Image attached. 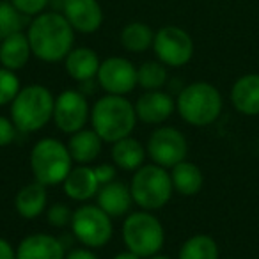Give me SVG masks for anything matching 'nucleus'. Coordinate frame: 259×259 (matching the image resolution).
Listing matches in <instances>:
<instances>
[{
  "label": "nucleus",
  "mask_w": 259,
  "mask_h": 259,
  "mask_svg": "<svg viewBox=\"0 0 259 259\" xmlns=\"http://www.w3.org/2000/svg\"><path fill=\"white\" fill-rule=\"evenodd\" d=\"M32 55L47 64L61 62L73 50L75 30L61 11H43L27 27Z\"/></svg>",
  "instance_id": "nucleus-1"
},
{
  "label": "nucleus",
  "mask_w": 259,
  "mask_h": 259,
  "mask_svg": "<svg viewBox=\"0 0 259 259\" xmlns=\"http://www.w3.org/2000/svg\"><path fill=\"white\" fill-rule=\"evenodd\" d=\"M91 128L103 142L114 144L134 134L137 126L135 105L126 96L103 94L91 107Z\"/></svg>",
  "instance_id": "nucleus-2"
},
{
  "label": "nucleus",
  "mask_w": 259,
  "mask_h": 259,
  "mask_svg": "<svg viewBox=\"0 0 259 259\" xmlns=\"http://www.w3.org/2000/svg\"><path fill=\"white\" fill-rule=\"evenodd\" d=\"M55 96L47 85L30 83L11 103V121L20 134H36L54 119Z\"/></svg>",
  "instance_id": "nucleus-3"
},
{
  "label": "nucleus",
  "mask_w": 259,
  "mask_h": 259,
  "mask_svg": "<svg viewBox=\"0 0 259 259\" xmlns=\"http://www.w3.org/2000/svg\"><path fill=\"white\" fill-rule=\"evenodd\" d=\"M224 100L220 91L209 82H192L181 87L176 96V112L187 124L204 128L220 117Z\"/></svg>",
  "instance_id": "nucleus-4"
},
{
  "label": "nucleus",
  "mask_w": 259,
  "mask_h": 259,
  "mask_svg": "<svg viewBox=\"0 0 259 259\" xmlns=\"http://www.w3.org/2000/svg\"><path fill=\"white\" fill-rule=\"evenodd\" d=\"M29 162L34 181L45 187L62 185L75 163L68 146L55 137L39 139L30 149Z\"/></svg>",
  "instance_id": "nucleus-5"
},
{
  "label": "nucleus",
  "mask_w": 259,
  "mask_h": 259,
  "mask_svg": "<svg viewBox=\"0 0 259 259\" xmlns=\"http://www.w3.org/2000/svg\"><path fill=\"white\" fill-rule=\"evenodd\" d=\"M121 238L126 250L134 252L139 257L148 259L162 252L165 245V229L153 211L139 209L128 213L122 220Z\"/></svg>",
  "instance_id": "nucleus-6"
},
{
  "label": "nucleus",
  "mask_w": 259,
  "mask_h": 259,
  "mask_svg": "<svg viewBox=\"0 0 259 259\" xmlns=\"http://www.w3.org/2000/svg\"><path fill=\"white\" fill-rule=\"evenodd\" d=\"M130 192L134 197V204H137L141 209L146 211L162 209L174 194L169 169L153 162L144 163L132 176Z\"/></svg>",
  "instance_id": "nucleus-7"
},
{
  "label": "nucleus",
  "mask_w": 259,
  "mask_h": 259,
  "mask_svg": "<svg viewBox=\"0 0 259 259\" xmlns=\"http://www.w3.org/2000/svg\"><path fill=\"white\" fill-rule=\"evenodd\" d=\"M71 234L80 245L89 248H103L114 236L112 219L98 204H80L73 209Z\"/></svg>",
  "instance_id": "nucleus-8"
},
{
  "label": "nucleus",
  "mask_w": 259,
  "mask_h": 259,
  "mask_svg": "<svg viewBox=\"0 0 259 259\" xmlns=\"http://www.w3.org/2000/svg\"><path fill=\"white\" fill-rule=\"evenodd\" d=\"M153 50L160 62L167 68H183L194 57V39L178 25H165L155 32Z\"/></svg>",
  "instance_id": "nucleus-9"
},
{
  "label": "nucleus",
  "mask_w": 259,
  "mask_h": 259,
  "mask_svg": "<svg viewBox=\"0 0 259 259\" xmlns=\"http://www.w3.org/2000/svg\"><path fill=\"white\" fill-rule=\"evenodd\" d=\"M146 151L153 163L165 169H172L180 162L187 160V137L174 126H160L149 135Z\"/></svg>",
  "instance_id": "nucleus-10"
},
{
  "label": "nucleus",
  "mask_w": 259,
  "mask_h": 259,
  "mask_svg": "<svg viewBox=\"0 0 259 259\" xmlns=\"http://www.w3.org/2000/svg\"><path fill=\"white\" fill-rule=\"evenodd\" d=\"M91 119V105L87 96L78 89H64L55 96L54 119L59 132L62 134H75L85 128Z\"/></svg>",
  "instance_id": "nucleus-11"
},
{
  "label": "nucleus",
  "mask_w": 259,
  "mask_h": 259,
  "mask_svg": "<svg viewBox=\"0 0 259 259\" xmlns=\"http://www.w3.org/2000/svg\"><path fill=\"white\" fill-rule=\"evenodd\" d=\"M98 87L105 94L126 96L134 93L137 83V66L126 57H107L101 61L96 75Z\"/></svg>",
  "instance_id": "nucleus-12"
},
{
  "label": "nucleus",
  "mask_w": 259,
  "mask_h": 259,
  "mask_svg": "<svg viewBox=\"0 0 259 259\" xmlns=\"http://www.w3.org/2000/svg\"><path fill=\"white\" fill-rule=\"evenodd\" d=\"M61 13L80 34H94L103 25V9L98 0H62Z\"/></svg>",
  "instance_id": "nucleus-13"
},
{
  "label": "nucleus",
  "mask_w": 259,
  "mask_h": 259,
  "mask_svg": "<svg viewBox=\"0 0 259 259\" xmlns=\"http://www.w3.org/2000/svg\"><path fill=\"white\" fill-rule=\"evenodd\" d=\"M137 119L144 124L160 126L176 112V98L165 91H144L135 101Z\"/></svg>",
  "instance_id": "nucleus-14"
},
{
  "label": "nucleus",
  "mask_w": 259,
  "mask_h": 259,
  "mask_svg": "<svg viewBox=\"0 0 259 259\" xmlns=\"http://www.w3.org/2000/svg\"><path fill=\"white\" fill-rule=\"evenodd\" d=\"M66 245L61 238L48 233H34L16 245V259H64Z\"/></svg>",
  "instance_id": "nucleus-15"
},
{
  "label": "nucleus",
  "mask_w": 259,
  "mask_h": 259,
  "mask_svg": "<svg viewBox=\"0 0 259 259\" xmlns=\"http://www.w3.org/2000/svg\"><path fill=\"white\" fill-rule=\"evenodd\" d=\"M100 181L94 174L93 165H73L66 180L62 181V192L75 202H87L96 197L100 190Z\"/></svg>",
  "instance_id": "nucleus-16"
},
{
  "label": "nucleus",
  "mask_w": 259,
  "mask_h": 259,
  "mask_svg": "<svg viewBox=\"0 0 259 259\" xmlns=\"http://www.w3.org/2000/svg\"><path fill=\"white\" fill-rule=\"evenodd\" d=\"M96 204L107 213L110 219H121L126 217L134 206V197L130 192V185L122 181H110L101 185L96 194Z\"/></svg>",
  "instance_id": "nucleus-17"
},
{
  "label": "nucleus",
  "mask_w": 259,
  "mask_h": 259,
  "mask_svg": "<svg viewBox=\"0 0 259 259\" xmlns=\"http://www.w3.org/2000/svg\"><path fill=\"white\" fill-rule=\"evenodd\" d=\"M229 98L236 112L248 117L259 115V73H247L234 80Z\"/></svg>",
  "instance_id": "nucleus-18"
},
{
  "label": "nucleus",
  "mask_w": 259,
  "mask_h": 259,
  "mask_svg": "<svg viewBox=\"0 0 259 259\" xmlns=\"http://www.w3.org/2000/svg\"><path fill=\"white\" fill-rule=\"evenodd\" d=\"M66 146L76 165H91L100 156L103 141L93 128H83L69 135Z\"/></svg>",
  "instance_id": "nucleus-19"
},
{
  "label": "nucleus",
  "mask_w": 259,
  "mask_h": 259,
  "mask_svg": "<svg viewBox=\"0 0 259 259\" xmlns=\"http://www.w3.org/2000/svg\"><path fill=\"white\" fill-rule=\"evenodd\" d=\"M64 69L73 80L76 82H85V80H94L100 69L101 59L98 54L89 47H76L66 55Z\"/></svg>",
  "instance_id": "nucleus-20"
},
{
  "label": "nucleus",
  "mask_w": 259,
  "mask_h": 259,
  "mask_svg": "<svg viewBox=\"0 0 259 259\" xmlns=\"http://www.w3.org/2000/svg\"><path fill=\"white\" fill-rule=\"evenodd\" d=\"M48 208V192L47 187L37 181L23 185L15 195V209L22 219L34 220L45 213Z\"/></svg>",
  "instance_id": "nucleus-21"
},
{
  "label": "nucleus",
  "mask_w": 259,
  "mask_h": 259,
  "mask_svg": "<svg viewBox=\"0 0 259 259\" xmlns=\"http://www.w3.org/2000/svg\"><path fill=\"white\" fill-rule=\"evenodd\" d=\"M30 57H32V48L27 32H16L0 39V66L11 71H20L29 64Z\"/></svg>",
  "instance_id": "nucleus-22"
},
{
  "label": "nucleus",
  "mask_w": 259,
  "mask_h": 259,
  "mask_svg": "<svg viewBox=\"0 0 259 259\" xmlns=\"http://www.w3.org/2000/svg\"><path fill=\"white\" fill-rule=\"evenodd\" d=\"M110 156L112 163L117 169L135 172V170L144 165L148 151H146V146L141 141H137L135 137L130 135V137H124L112 144Z\"/></svg>",
  "instance_id": "nucleus-23"
},
{
  "label": "nucleus",
  "mask_w": 259,
  "mask_h": 259,
  "mask_svg": "<svg viewBox=\"0 0 259 259\" xmlns=\"http://www.w3.org/2000/svg\"><path fill=\"white\" fill-rule=\"evenodd\" d=\"M170 181H172V188L176 194L192 197L202 190L204 174H202L201 167L188 162V160H183L170 169Z\"/></svg>",
  "instance_id": "nucleus-24"
},
{
  "label": "nucleus",
  "mask_w": 259,
  "mask_h": 259,
  "mask_svg": "<svg viewBox=\"0 0 259 259\" xmlns=\"http://www.w3.org/2000/svg\"><path fill=\"white\" fill-rule=\"evenodd\" d=\"M121 47L132 54H142V52L153 48L155 41V30L144 22H132L122 27L119 34Z\"/></svg>",
  "instance_id": "nucleus-25"
},
{
  "label": "nucleus",
  "mask_w": 259,
  "mask_h": 259,
  "mask_svg": "<svg viewBox=\"0 0 259 259\" xmlns=\"http://www.w3.org/2000/svg\"><path fill=\"white\" fill-rule=\"evenodd\" d=\"M178 259H220L219 243L209 234H194L183 241Z\"/></svg>",
  "instance_id": "nucleus-26"
},
{
  "label": "nucleus",
  "mask_w": 259,
  "mask_h": 259,
  "mask_svg": "<svg viewBox=\"0 0 259 259\" xmlns=\"http://www.w3.org/2000/svg\"><path fill=\"white\" fill-rule=\"evenodd\" d=\"M169 80V71L163 62L146 61L137 68V83L144 91H160Z\"/></svg>",
  "instance_id": "nucleus-27"
},
{
  "label": "nucleus",
  "mask_w": 259,
  "mask_h": 259,
  "mask_svg": "<svg viewBox=\"0 0 259 259\" xmlns=\"http://www.w3.org/2000/svg\"><path fill=\"white\" fill-rule=\"evenodd\" d=\"M27 25V16L22 15L11 2L0 0V39L16 32H23Z\"/></svg>",
  "instance_id": "nucleus-28"
},
{
  "label": "nucleus",
  "mask_w": 259,
  "mask_h": 259,
  "mask_svg": "<svg viewBox=\"0 0 259 259\" xmlns=\"http://www.w3.org/2000/svg\"><path fill=\"white\" fill-rule=\"evenodd\" d=\"M20 89H22V83L16 71L0 66V107L11 105L13 100L18 96Z\"/></svg>",
  "instance_id": "nucleus-29"
},
{
  "label": "nucleus",
  "mask_w": 259,
  "mask_h": 259,
  "mask_svg": "<svg viewBox=\"0 0 259 259\" xmlns=\"http://www.w3.org/2000/svg\"><path fill=\"white\" fill-rule=\"evenodd\" d=\"M73 209L64 202H55L47 208V222L55 229H64L71 224Z\"/></svg>",
  "instance_id": "nucleus-30"
},
{
  "label": "nucleus",
  "mask_w": 259,
  "mask_h": 259,
  "mask_svg": "<svg viewBox=\"0 0 259 259\" xmlns=\"http://www.w3.org/2000/svg\"><path fill=\"white\" fill-rule=\"evenodd\" d=\"M9 2L27 18H34V16L41 15L50 4V0H9Z\"/></svg>",
  "instance_id": "nucleus-31"
},
{
  "label": "nucleus",
  "mask_w": 259,
  "mask_h": 259,
  "mask_svg": "<svg viewBox=\"0 0 259 259\" xmlns=\"http://www.w3.org/2000/svg\"><path fill=\"white\" fill-rule=\"evenodd\" d=\"M18 130L13 124L11 119H8L6 115H0V148L13 144V141L16 139Z\"/></svg>",
  "instance_id": "nucleus-32"
},
{
  "label": "nucleus",
  "mask_w": 259,
  "mask_h": 259,
  "mask_svg": "<svg viewBox=\"0 0 259 259\" xmlns=\"http://www.w3.org/2000/svg\"><path fill=\"white\" fill-rule=\"evenodd\" d=\"M94 174H96L100 185H107L115 180V176H117V167H115L114 163H98V165H94Z\"/></svg>",
  "instance_id": "nucleus-33"
},
{
  "label": "nucleus",
  "mask_w": 259,
  "mask_h": 259,
  "mask_svg": "<svg viewBox=\"0 0 259 259\" xmlns=\"http://www.w3.org/2000/svg\"><path fill=\"white\" fill-rule=\"evenodd\" d=\"M64 259H100L98 254L94 252V248L89 247H75V248H69L66 252V257Z\"/></svg>",
  "instance_id": "nucleus-34"
},
{
  "label": "nucleus",
  "mask_w": 259,
  "mask_h": 259,
  "mask_svg": "<svg viewBox=\"0 0 259 259\" xmlns=\"http://www.w3.org/2000/svg\"><path fill=\"white\" fill-rule=\"evenodd\" d=\"M0 259H16V247H13L6 238H0Z\"/></svg>",
  "instance_id": "nucleus-35"
},
{
  "label": "nucleus",
  "mask_w": 259,
  "mask_h": 259,
  "mask_svg": "<svg viewBox=\"0 0 259 259\" xmlns=\"http://www.w3.org/2000/svg\"><path fill=\"white\" fill-rule=\"evenodd\" d=\"M96 85H98L96 78H94V80H85V82H80L78 91H80V93L85 94V96H89V94H93V93H94V89H96Z\"/></svg>",
  "instance_id": "nucleus-36"
},
{
  "label": "nucleus",
  "mask_w": 259,
  "mask_h": 259,
  "mask_svg": "<svg viewBox=\"0 0 259 259\" xmlns=\"http://www.w3.org/2000/svg\"><path fill=\"white\" fill-rule=\"evenodd\" d=\"M112 259H142V257H139L137 254H134V252H130V250H122V252H119V254H115Z\"/></svg>",
  "instance_id": "nucleus-37"
},
{
  "label": "nucleus",
  "mask_w": 259,
  "mask_h": 259,
  "mask_svg": "<svg viewBox=\"0 0 259 259\" xmlns=\"http://www.w3.org/2000/svg\"><path fill=\"white\" fill-rule=\"evenodd\" d=\"M148 259H172V257H169V255H163V254H156V255H151V257H148Z\"/></svg>",
  "instance_id": "nucleus-38"
}]
</instances>
